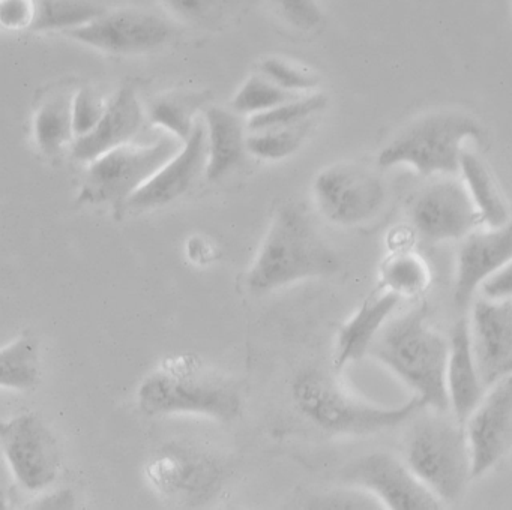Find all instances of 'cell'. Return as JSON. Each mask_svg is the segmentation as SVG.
Returning a JSON list of instances; mask_svg holds the SVG:
<instances>
[{"instance_id": "obj_1", "label": "cell", "mask_w": 512, "mask_h": 510, "mask_svg": "<svg viewBox=\"0 0 512 510\" xmlns=\"http://www.w3.org/2000/svg\"><path fill=\"white\" fill-rule=\"evenodd\" d=\"M341 269L337 252L314 227L304 207H278L247 273L251 293L266 294L310 278H326Z\"/></svg>"}, {"instance_id": "obj_2", "label": "cell", "mask_w": 512, "mask_h": 510, "mask_svg": "<svg viewBox=\"0 0 512 510\" xmlns=\"http://www.w3.org/2000/svg\"><path fill=\"white\" fill-rule=\"evenodd\" d=\"M137 401L148 416L196 414L227 423L242 411L238 384L193 354L164 360L140 384Z\"/></svg>"}, {"instance_id": "obj_3", "label": "cell", "mask_w": 512, "mask_h": 510, "mask_svg": "<svg viewBox=\"0 0 512 510\" xmlns=\"http://www.w3.org/2000/svg\"><path fill=\"white\" fill-rule=\"evenodd\" d=\"M368 354L394 372L427 407L437 413L451 410L446 386L449 341L428 324L424 308L389 320Z\"/></svg>"}, {"instance_id": "obj_4", "label": "cell", "mask_w": 512, "mask_h": 510, "mask_svg": "<svg viewBox=\"0 0 512 510\" xmlns=\"http://www.w3.org/2000/svg\"><path fill=\"white\" fill-rule=\"evenodd\" d=\"M299 413L329 434L370 435L397 428L427 405L418 395L400 407H380L352 395L337 378L319 368L299 372L292 383Z\"/></svg>"}, {"instance_id": "obj_5", "label": "cell", "mask_w": 512, "mask_h": 510, "mask_svg": "<svg viewBox=\"0 0 512 510\" xmlns=\"http://www.w3.org/2000/svg\"><path fill=\"white\" fill-rule=\"evenodd\" d=\"M469 138H484L478 120L460 111H433L398 131L377 156V164L409 165L427 177L455 176L460 173L461 146Z\"/></svg>"}, {"instance_id": "obj_6", "label": "cell", "mask_w": 512, "mask_h": 510, "mask_svg": "<svg viewBox=\"0 0 512 510\" xmlns=\"http://www.w3.org/2000/svg\"><path fill=\"white\" fill-rule=\"evenodd\" d=\"M428 416L410 429L404 461L419 480L442 501L455 503L472 479V456L466 428L457 419Z\"/></svg>"}, {"instance_id": "obj_7", "label": "cell", "mask_w": 512, "mask_h": 510, "mask_svg": "<svg viewBox=\"0 0 512 510\" xmlns=\"http://www.w3.org/2000/svg\"><path fill=\"white\" fill-rule=\"evenodd\" d=\"M178 138L154 144H125L89 162L79 200L86 204L124 206L181 150Z\"/></svg>"}, {"instance_id": "obj_8", "label": "cell", "mask_w": 512, "mask_h": 510, "mask_svg": "<svg viewBox=\"0 0 512 510\" xmlns=\"http://www.w3.org/2000/svg\"><path fill=\"white\" fill-rule=\"evenodd\" d=\"M313 195L319 212L341 227L370 221L386 200L382 179L353 162H341L320 171L314 179Z\"/></svg>"}, {"instance_id": "obj_9", "label": "cell", "mask_w": 512, "mask_h": 510, "mask_svg": "<svg viewBox=\"0 0 512 510\" xmlns=\"http://www.w3.org/2000/svg\"><path fill=\"white\" fill-rule=\"evenodd\" d=\"M0 444L14 479L29 492L49 488L59 474L58 441L37 414L25 413L0 426Z\"/></svg>"}, {"instance_id": "obj_10", "label": "cell", "mask_w": 512, "mask_h": 510, "mask_svg": "<svg viewBox=\"0 0 512 510\" xmlns=\"http://www.w3.org/2000/svg\"><path fill=\"white\" fill-rule=\"evenodd\" d=\"M350 485L358 486L379 500L386 509L437 510L442 501L416 477L404 459L386 452L362 456L343 474Z\"/></svg>"}, {"instance_id": "obj_11", "label": "cell", "mask_w": 512, "mask_h": 510, "mask_svg": "<svg viewBox=\"0 0 512 510\" xmlns=\"http://www.w3.org/2000/svg\"><path fill=\"white\" fill-rule=\"evenodd\" d=\"M410 219L428 242L463 240L482 224L466 185L452 176H443L416 195Z\"/></svg>"}, {"instance_id": "obj_12", "label": "cell", "mask_w": 512, "mask_h": 510, "mask_svg": "<svg viewBox=\"0 0 512 510\" xmlns=\"http://www.w3.org/2000/svg\"><path fill=\"white\" fill-rule=\"evenodd\" d=\"M67 36L80 44L110 54H142L158 50L172 39L173 29L166 20L137 9L104 12L101 17Z\"/></svg>"}, {"instance_id": "obj_13", "label": "cell", "mask_w": 512, "mask_h": 510, "mask_svg": "<svg viewBox=\"0 0 512 510\" xmlns=\"http://www.w3.org/2000/svg\"><path fill=\"white\" fill-rule=\"evenodd\" d=\"M464 428L472 456V479H478L512 450V375L485 390Z\"/></svg>"}, {"instance_id": "obj_14", "label": "cell", "mask_w": 512, "mask_h": 510, "mask_svg": "<svg viewBox=\"0 0 512 510\" xmlns=\"http://www.w3.org/2000/svg\"><path fill=\"white\" fill-rule=\"evenodd\" d=\"M469 327L479 377L488 389L512 375V299L476 300Z\"/></svg>"}, {"instance_id": "obj_15", "label": "cell", "mask_w": 512, "mask_h": 510, "mask_svg": "<svg viewBox=\"0 0 512 510\" xmlns=\"http://www.w3.org/2000/svg\"><path fill=\"white\" fill-rule=\"evenodd\" d=\"M208 164V132L205 123H196L191 137L181 150L136 194L128 198L125 209L133 212L166 206L190 191Z\"/></svg>"}, {"instance_id": "obj_16", "label": "cell", "mask_w": 512, "mask_h": 510, "mask_svg": "<svg viewBox=\"0 0 512 510\" xmlns=\"http://www.w3.org/2000/svg\"><path fill=\"white\" fill-rule=\"evenodd\" d=\"M512 260V221L499 228L473 231L464 237L457 254L454 303L466 311L473 294L488 278Z\"/></svg>"}, {"instance_id": "obj_17", "label": "cell", "mask_w": 512, "mask_h": 510, "mask_svg": "<svg viewBox=\"0 0 512 510\" xmlns=\"http://www.w3.org/2000/svg\"><path fill=\"white\" fill-rule=\"evenodd\" d=\"M155 488L167 495L202 497L217 486L220 468L193 449L170 446L161 450L146 468Z\"/></svg>"}, {"instance_id": "obj_18", "label": "cell", "mask_w": 512, "mask_h": 510, "mask_svg": "<svg viewBox=\"0 0 512 510\" xmlns=\"http://www.w3.org/2000/svg\"><path fill=\"white\" fill-rule=\"evenodd\" d=\"M145 114L133 87L125 86L113 96L106 113L88 135L76 138L74 158L92 162L110 150L130 144L142 129Z\"/></svg>"}, {"instance_id": "obj_19", "label": "cell", "mask_w": 512, "mask_h": 510, "mask_svg": "<svg viewBox=\"0 0 512 510\" xmlns=\"http://www.w3.org/2000/svg\"><path fill=\"white\" fill-rule=\"evenodd\" d=\"M403 297L386 288L374 290L356 309L355 314L340 327L335 342V369L358 362L370 351L380 330L391 320Z\"/></svg>"}, {"instance_id": "obj_20", "label": "cell", "mask_w": 512, "mask_h": 510, "mask_svg": "<svg viewBox=\"0 0 512 510\" xmlns=\"http://www.w3.org/2000/svg\"><path fill=\"white\" fill-rule=\"evenodd\" d=\"M446 386L454 417L464 425L487 390L479 377L470 339L469 320L466 317L457 321L449 339Z\"/></svg>"}, {"instance_id": "obj_21", "label": "cell", "mask_w": 512, "mask_h": 510, "mask_svg": "<svg viewBox=\"0 0 512 510\" xmlns=\"http://www.w3.org/2000/svg\"><path fill=\"white\" fill-rule=\"evenodd\" d=\"M206 132H208V164L206 177L211 182L226 177L238 167L247 150L248 134L244 123L235 110L211 107L206 111Z\"/></svg>"}, {"instance_id": "obj_22", "label": "cell", "mask_w": 512, "mask_h": 510, "mask_svg": "<svg viewBox=\"0 0 512 510\" xmlns=\"http://www.w3.org/2000/svg\"><path fill=\"white\" fill-rule=\"evenodd\" d=\"M460 173L478 209L482 224L487 225L488 228H499L508 224L511 221L508 207L484 162L473 153L463 152L460 159Z\"/></svg>"}, {"instance_id": "obj_23", "label": "cell", "mask_w": 512, "mask_h": 510, "mask_svg": "<svg viewBox=\"0 0 512 510\" xmlns=\"http://www.w3.org/2000/svg\"><path fill=\"white\" fill-rule=\"evenodd\" d=\"M40 381V348L31 335H22L0 351V386L4 389H34Z\"/></svg>"}, {"instance_id": "obj_24", "label": "cell", "mask_w": 512, "mask_h": 510, "mask_svg": "<svg viewBox=\"0 0 512 510\" xmlns=\"http://www.w3.org/2000/svg\"><path fill=\"white\" fill-rule=\"evenodd\" d=\"M34 135L38 147L47 156H56L76 138L73 126V98L59 95L47 99L34 119Z\"/></svg>"}, {"instance_id": "obj_25", "label": "cell", "mask_w": 512, "mask_h": 510, "mask_svg": "<svg viewBox=\"0 0 512 510\" xmlns=\"http://www.w3.org/2000/svg\"><path fill=\"white\" fill-rule=\"evenodd\" d=\"M380 287L407 299L424 293L430 285V269L415 252L395 251L383 261Z\"/></svg>"}, {"instance_id": "obj_26", "label": "cell", "mask_w": 512, "mask_h": 510, "mask_svg": "<svg viewBox=\"0 0 512 510\" xmlns=\"http://www.w3.org/2000/svg\"><path fill=\"white\" fill-rule=\"evenodd\" d=\"M104 12L103 6L92 0H37V17L31 30L68 32L91 23Z\"/></svg>"}, {"instance_id": "obj_27", "label": "cell", "mask_w": 512, "mask_h": 510, "mask_svg": "<svg viewBox=\"0 0 512 510\" xmlns=\"http://www.w3.org/2000/svg\"><path fill=\"white\" fill-rule=\"evenodd\" d=\"M326 104L328 99L322 93L296 96L272 110L251 116L247 123L248 132L302 125L310 122L314 114L325 110Z\"/></svg>"}, {"instance_id": "obj_28", "label": "cell", "mask_w": 512, "mask_h": 510, "mask_svg": "<svg viewBox=\"0 0 512 510\" xmlns=\"http://www.w3.org/2000/svg\"><path fill=\"white\" fill-rule=\"evenodd\" d=\"M307 134L308 122L289 128L248 132L247 150L263 161H281L292 156L301 147Z\"/></svg>"}, {"instance_id": "obj_29", "label": "cell", "mask_w": 512, "mask_h": 510, "mask_svg": "<svg viewBox=\"0 0 512 510\" xmlns=\"http://www.w3.org/2000/svg\"><path fill=\"white\" fill-rule=\"evenodd\" d=\"M296 96L301 95L281 89L265 75H251L239 87L236 95L233 96L232 110H235L238 114L256 116V114L272 110V108L278 107V105L290 101Z\"/></svg>"}, {"instance_id": "obj_30", "label": "cell", "mask_w": 512, "mask_h": 510, "mask_svg": "<svg viewBox=\"0 0 512 510\" xmlns=\"http://www.w3.org/2000/svg\"><path fill=\"white\" fill-rule=\"evenodd\" d=\"M260 74L287 92L304 95L319 86V75L280 57H268L260 63Z\"/></svg>"}, {"instance_id": "obj_31", "label": "cell", "mask_w": 512, "mask_h": 510, "mask_svg": "<svg viewBox=\"0 0 512 510\" xmlns=\"http://www.w3.org/2000/svg\"><path fill=\"white\" fill-rule=\"evenodd\" d=\"M149 119L154 125L166 129L172 137L185 143L196 128L193 110L184 102L173 98L155 99L149 107Z\"/></svg>"}, {"instance_id": "obj_32", "label": "cell", "mask_w": 512, "mask_h": 510, "mask_svg": "<svg viewBox=\"0 0 512 510\" xmlns=\"http://www.w3.org/2000/svg\"><path fill=\"white\" fill-rule=\"evenodd\" d=\"M107 105L91 87H82L73 96V126L76 138L88 135L103 119Z\"/></svg>"}, {"instance_id": "obj_33", "label": "cell", "mask_w": 512, "mask_h": 510, "mask_svg": "<svg viewBox=\"0 0 512 510\" xmlns=\"http://www.w3.org/2000/svg\"><path fill=\"white\" fill-rule=\"evenodd\" d=\"M277 14L293 29L311 32L322 24L323 12L317 0H269Z\"/></svg>"}, {"instance_id": "obj_34", "label": "cell", "mask_w": 512, "mask_h": 510, "mask_svg": "<svg viewBox=\"0 0 512 510\" xmlns=\"http://www.w3.org/2000/svg\"><path fill=\"white\" fill-rule=\"evenodd\" d=\"M37 0H0V23L8 30L32 29Z\"/></svg>"}, {"instance_id": "obj_35", "label": "cell", "mask_w": 512, "mask_h": 510, "mask_svg": "<svg viewBox=\"0 0 512 510\" xmlns=\"http://www.w3.org/2000/svg\"><path fill=\"white\" fill-rule=\"evenodd\" d=\"M170 14L187 23H205L217 11L218 0H163Z\"/></svg>"}, {"instance_id": "obj_36", "label": "cell", "mask_w": 512, "mask_h": 510, "mask_svg": "<svg viewBox=\"0 0 512 510\" xmlns=\"http://www.w3.org/2000/svg\"><path fill=\"white\" fill-rule=\"evenodd\" d=\"M482 296L491 300L512 299V260L481 285Z\"/></svg>"}, {"instance_id": "obj_37", "label": "cell", "mask_w": 512, "mask_h": 510, "mask_svg": "<svg viewBox=\"0 0 512 510\" xmlns=\"http://www.w3.org/2000/svg\"><path fill=\"white\" fill-rule=\"evenodd\" d=\"M38 509H71L74 507V495L71 491L53 492L38 501Z\"/></svg>"}]
</instances>
